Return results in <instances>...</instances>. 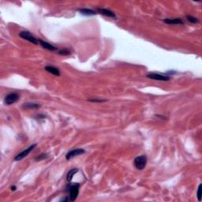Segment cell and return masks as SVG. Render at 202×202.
Instances as JSON below:
<instances>
[{
    "mask_svg": "<svg viewBox=\"0 0 202 202\" xmlns=\"http://www.w3.org/2000/svg\"><path fill=\"white\" fill-rule=\"evenodd\" d=\"M80 184L74 183V184H69L66 187V191L69 193V199L70 201L73 202L76 200L79 193Z\"/></svg>",
    "mask_w": 202,
    "mask_h": 202,
    "instance_id": "obj_1",
    "label": "cell"
},
{
    "mask_svg": "<svg viewBox=\"0 0 202 202\" xmlns=\"http://www.w3.org/2000/svg\"><path fill=\"white\" fill-rule=\"evenodd\" d=\"M147 164V157L145 156H139L135 158L133 160V165L136 167V169L142 171L145 167Z\"/></svg>",
    "mask_w": 202,
    "mask_h": 202,
    "instance_id": "obj_2",
    "label": "cell"
},
{
    "mask_svg": "<svg viewBox=\"0 0 202 202\" xmlns=\"http://www.w3.org/2000/svg\"><path fill=\"white\" fill-rule=\"evenodd\" d=\"M19 36L24 39V40H25V41H29V42H30V43H33V44H37L39 42L38 40H37L32 34H31L28 31H21L20 33H19Z\"/></svg>",
    "mask_w": 202,
    "mask_h": 202,
    "instance_id": "obj_3",
    "label": "cell"
},
{
    "mask_svg": "<svg viewBox=\"0 0 202 202\" xmlns=\"http://www.w3.org/2000/svg\"><path fill=\"white\" fill-rule=\"evenodd\" d=\"M36 144H31L29 148H27L26 149H25V150H23L22 152H21L20 153H18V155L14 157V160H15V161H19V160H21L22 159L25 158L28 155H29V153H31L32 151L33 150L34 148H36Z\"/></svg>",
    "mask_w": 202,
    "mask_h": 202,
    "instance_id": "obj_4",
    "label": "cell"
},
{
    "mask_svg": "<svg viewBox=\"0 0 202 202\" xmlns=\"http://www.w3.org/2000/svg\"><path fill=\"white\" fill-rule=\"evenodd\" d=\"M20 97L18 93L16 92H11V93H9L7 94L4 98V102L7 105H11L13 103H16L17 101L19 100Z\"/></svg>",
    "mask_w": 202,
    "mask_h": 202,
    "instance_id": "obj_5",
    "label": "cell"
},
{
    "mask_svg": "<svg viewBox=\"0 0 202 202\" xmlns=\"http://www.w3.org/2000/svg\"><path fill=\"white\" fill-rule=\"evenodd\" d=\"M148 78L156 80V81H167L170 80V77L166 76V75H162L160 74H156V73H149L146 75Z\"/></svg>",
    "mask_w": 202,
    "mask_h": 202,
    "instance_id": "obj_6",
    "label": "cell"
},
{
    "mask_svg": "<svg viewBox=\"0 0 202 202\" xmlns=\"http://www.w3.org/2000/svg\"><path fill=\"white\" fill-rule=\"evenodd\" d=\"M86 153V151L83 148H75V149H72V150L69 151L66 155V159L69 160V159H72V158L80 156L81 154H84Z\"/></svg>",
    "mask_w": 202,
    "mask_h": 202,
    "instance_id": "obj_7",
    "label": "cell"
},
{
    "mask_svg": "<svg viewBox=\"0 0 202 202\" xmlns=\"http://www.w3.org/2000/svg\"><path fill=\"white\" fill-rule=\"evenodd\" d=\"M97 12L100 13L102 15H104L106 17H108V18H114V19H116V16H115V14L114 12H112L110 10L108 9H104V8H97Z\"/></svg>",
    "mask_w": 202,
    "mask_h": 202,
    "instance_id": "obj_8",
    "label": "cell"
},
{
    "mask_svg": "<svg viewBox=\"0 0 202 202\" xmlns=\"http://www.w3.org/2000/svg\"><path fill=\"white\" fill-rule=\"evenodd\" d=\"M164 21L168 25H183L184 24L183 21L179 18H166V19H164Z\"/></svg>",
    "mask_w": 202,
    "mask_h": 202,
    "instance_id": "obj_9",
    "label": "cell"
},
{
    "mask_svg": "<svg viewBox=\"0 0 202 202\" xmlns=\"http://www.w3.org/2000/svg\"><path fill=\"white\" fill-rule=\"evenodd\" d=\"M38 41H39L40 44H41V46L44 48V49H47V50H48V51H51V52H54V51H56L57 50L56 47H55V46H53V45L51 44V43H48V42H46V41H42V40H41V39H39Z\"/></svg>",
    "mask_w": 202,
    "mask_h": 202,
    "instance_id": "obj_10",
    "label": "cell"
},
{
    "mask_svg": "<svg viewBox=\"0 0 202 202\" xmlns=\"http://www.w3.org/2000/svg\"><path fill=\"white\" fill-rule=\"evenodd\" d=\"M45 70L47 71V72L50 73V74H53L55 76H60V71L58 70V68L55 67V66H47L46 67H45Z\"/></svg>",
    "mask_w": 202,
    "mask_h": 202,
    "instance_id": "obj_11",
    "label": "cell"
},
{
    "mask_svg": "<svg viewBox=\"0 0 202 202\" xmlns=\"http://www.w3.org/2000/svg\"><path fill=\"white\" fill-rule=\"evenodd\" d=\"M78 11L81 14L86 16H92L97 14V12L95 11V10L91 9H88V8H81V9H78Z\"/></svg>",
    "mask_w": 202,
    "mask_h": 202,
    "instance_id": "obj_12",
    "label": "cell"
},
{
    "mask_svg": "<svg viewBox=\"0 0 202 202\" xmlns=\"http://www.w3.org/2000/svg\"><path fill=\"white\" fill-rule=\"evenodd\" d=\"M40 104L38 103H24L22 105L23 108H26V109H34V108H40Z\"/></svg>",
    "mask_w": 202,
    "mask_h": 202,
    "instance_id": "obj_13",
    "label": "cell"
},
{
    "mask_svg": "<svg viewBox=\"0 0 202 202\" xmlns=\"http://www.w3.org/2000/svg\"><path fill=\"white\" fill-rule=\"evenodd\" d=\"M77 171H78L77 169L74 168V169H72V170H70V171L68 172L67 175H66V179H67L68 182H70L71 181H72L73 178H74V175H75Z\"/></svg>",
    "mask_w": 202,
    "mask_h": 202,
    "instance_id": "obj_14",
    "label": "cell"
},
{
    "mask_svg": "<svg viewBox=\"0 0 202 202\" xmlns=\"http://www.w3.org/2000/svg\"><path fill=\"white\" fill-rule=\"evenodd\" d=\"M187 20L189 22L193 23V24H197V23L199 22V20H198V18H195V17H193V16L191 15H187Z\"/></svg>",
    "mask_w": 202,
    "mask_h": 202,
    "instance_id": "obj_15",
    "label": "cell"
},
{
    "mask_svg": "<svg viewBox=\"0 0 202 202\" xmlns=\"http://www.w3.org/2000/svg\"><path fill=\"white\" fill-rule=\"evenodd\" d=\"M58 54L61 55H64V56H67V55H70L71 53H70V51L67 48H63V49H61L58 51Z\"/></svg>",
    "mask_w": 202,
    "mask_h": 202,
    "instance_id": "obj_16",
    "label": "cell"
},
{
    "mask_svg": "<svg viewBox=\"0 0 202 202\" xmlns=\"http://www.w3.org/2000/svg\"><path fill=\"white\" fill-rule=\"evenodd\" d=\"M47 153H41L40 155L36 156V157H35V160L36 161H41V160H43V159H47Z\"/></svg>",
    "mask_w": 202,
    "mask_h": 202,
    "instance_id": "obj_17",
    "label": "cell"
},
{
    "mask_svg": "<svg viewBox=\"0 0 202 202\" xmlns=\"http://www.w3.org/2000/svg\"><path fill=\"white\" fill-rule=\"evenodd\" d=\"M201 184L199 185V187L198 188V192H197V196H198V199L199 201H201Z\"/></svg>",
    "mask_w": 202,
    "mask_h": 202,
    "instance_id": "obj_18",
    "label": "cell"
},
{
    "mask_svg": "<svg viewBox=\"0 0 202 202\" xmlns=\"http://www.w3.org/2000/svg\"><path fill=\"white\" fill-rule=\"evenodd\" d=\"M88 100L91 101V102H98V103H100V102L106 101V100H97V99H90V100Z\"/></svg>",
    "mask_w": 202,
    "mask_h": 202,
    "instance_id": "obj_19",
    "label": "cell"
},
{
    "mask_svg": "<svg viewBox=\"0 0 202 202\" xmlns=\"http://www.w3.org/2000/svg\"><path fill=\"white\" fill-rule=\"evenodd\" d=\"M10 189H11V190L14 191V190H16V189H17V188H16L15 186H14V187H11V188H10Z\"/></svg>",
    "mask_w": 202,
    "mask_h": 202,
    "instance_id": "obj_20",
    "label": "cell"
}]
</instances>
